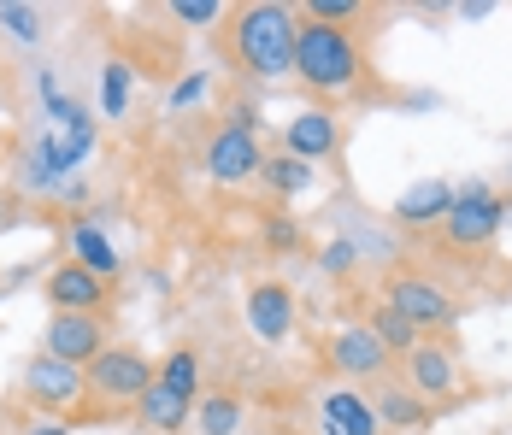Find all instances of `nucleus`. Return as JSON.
Masks as SVG:
<instances>
[{
	"label": "nucleus",
	"mask_w": 512,
	"mask_h": 435,
	"mask_svg": "<svg viewBox=\"0 0 512 435\" xmlns=\"http://www.w3.org/2000/svg\"><path fill=\"white\" fill-rule=\"evenodd\" d=\"M295 77L307 83L312 95H354L359 77H365L354 30L301 18V30H295Z\"/></svg>",
	"instance_id": "1"
},
{
	"label": "nucleus",
	"mask_w": 512,
	"mask_h": 435,
	"mask_svg": "<svg viewBox=\"0 0 512 435\" xmlns=\"http://www.w3.org/2000/svg\"><path fill=\"white\" fill-rule=\"evenodd\" d=\"M295 30H301V12H295V6H283V0H254V6L236 12V59H242L254 77L277 83V77L295 71Z\"/></svg>",
	"instance_id": "2"
},
{
	"label": "nucleus",
	"mask_w": 512,
	"mask_h": 435,
	"mask_svg": "<svg viewBox=\"0 0 512 435\" xmlns=\"http://www.w3.org/2000/svg\"><path fill=\"white\" fill-rule=\"evenodd\" d=\"M83 383L95 388L101 400H142L154 388V359L142 347H124V341H106V353L89 359Z\"/></svg>",
	"instance_id": "3"
},
{
	"label": "nucleus",
	"mask_w": 512,
	"mask_h": 435,
	"mask_svg": "<svg viewBox=\"0 0 512 435\" xmlns=\"http://www.w3.org/2000/svg\"><path fill=\"white\" fill-rule=\"evenodd\" d=\"M501 218H507V206L495 194L483 189V183H465V189H454V206H448L442 230H448L454 247H489L495 230H501Z\"/></svg>",
	"instance_id": "4"
},
{
	"label": "nucleus",
	"mask_w": 512,
	"mask_h": 435,
	"mask_svg": "<svg viewBox=\"0 0 512 435\" xmlns=\"http://www.w3.org/2000/svg\"><path fill=\"white\" fill-rule=\"evenodd\" d=\"M383 306H395L401 318H407L418 336H430V330H448L460 312H454V300L436 289L430 277H412V271H401L395 283H389V294H383Z\"/></svg>",
	"instance_id": "5"
},
{
	"label": "nucleus",
	"mask_w": 512,
	"mask_h": 435,
	"mask_svg": "<svg viewBox=\"0 0 512 435\" xmlns=\"http://www.w3.org/2000/svg\"><path fill=\"white\" fill-rule=\"evenodd\" d=\"M42 353L59 359V365L89 371V359L106 353V324H101V318H89V312H53L48 336H42Z\"/></svg>",
	"instance_id": "6"
},
{
	"label": "nucleus",
	"mask_w": 512,
	"mask_h": 435,
	"mask_svg": "<svg viewBox=\"0 0 512 435\" xmlns=\"http://www.w3.org/2000/svg\"><path fill=\"white\" fill-rule=\"evenodd\" d=\"M24 394H30L48 418H59V412H71V406L89 394V383H83L77 365H59V359H48V353H36V359L24 365Z\"/></svg>",
	"instance_id": "7"
},
{
	"label": "nucleus",
	"mask_w": 512,
	"mask_h": 435,
	"mask_svg": "<svg viewBox=\"0 0 512 435\" xmlns=\"http://www.w3.org/2000/svg\"><path fill=\"white\" fill-rule=\"evenodd\" d=\"M259 165H265L259 136L236 130V124H224V130L206 142V177H212V183H248V177H259Z\"/></svg>",
	"instance_id": "8"
},
{
	"label": "nucleus",
	"mask_w": 512,
	"mask_h": 435,
	"mask_svg": "<svg viewBox=\"0 0 512 435\" xmlns=\"http://www.w3.org/2000/svg\"><path fill=\"white\" fill-rule=\"evenodd\" d=\"M106 300H112V283H101L95 271H83V265H59L48 277V306L53 312H89V318H101Z\"/></svg>",
	"instance_id": "9"
},
{
	"label": "nucleus",
	"mask_w": 512,
	"mask_h": 435,
	"mask_svg": "<svg viewBox=\"0 0 512 435\" xmlns=\"http://www.w3.org/2000/svg\"><path fill=\"white\" fill-rule=\"evenodd\" d=\"M401 365H407V388L418 394V400H442V394H454V353L442 347V341H418L412 353H401Z\"/></svg>",
	"instance_id": "10"
},
{
	"label": "nucleus",
	"mask_w": 512,
	"mask_h": 435,
	"mask_svg": "<svg viewBox=\"0 0 512 435\" xmlns=\"http://www.w3.org/2000/svg\"><path fill=\"white\" fill-rule=\"evenodd\" d=\"M342 147V124L324 112V106H307V112H295L289 118V130H283V153H295V159H330Z\"/></svg>",
	"instance_id": "11"
},
{
	"label": "nucleus",
	"mask_w": 512,
	"mask_h": 435,
	"mask_svg": "<svg viewBox=\"0 0 512 435\" xmlns=\"http://www.w3.org/2000/svg\"><path fill=\"white\" fill-rule=\"evenodd\" d=\"M330 365H336L342 377H359V383H365V377H383V371H389V353L377 347V336H371L365 324H348V330L330 336Z\"/></svg>",
	"instance_id": "12"
},
{
	"label": "nucleus",
	"mask_w": 512,
	"mask_h": 435,
	"mask_svg": "<svg viewBox=\"0 0 512 435\" xmlns=\"http://www.w3.org/2000/svg\"><path fill=\"white\" fill-rule=\"evenodd\" d=\"M248 330L259 341H283L295 330V294H289V283H254L248 289Z\"/></svg>",
	"instance_id": "13"
},
{
	"label": "nucleus",
	"mask_w": 512,
	"mask_h": 435,
	"mask_svg": "<svg viewBox=\"0 0 512 435\" xmlns=\"http://www.w3.org/2000/svg\"><path fill=\"white\" fill-rule=\"evenodd\" d=\"M448 206H454V189H448L442 177H424V183H412V189L395 200V218H401V224H442Z\"/></svg>",
	"instance_id": "14"
},
{
	"label": "nucleus",
	"mask_w": 512,
	"mask_h": 435,
	"mask_svg": "<svg viewBox=\"0 0 512 435\" xmlns=\"http://www.w3.org/2000/svg\"><path fill=\"white\" fill-rule=\"evenodd\" d=\"M71 265H83V271H95L101 283H112L124 259H118V247H112V242L101 236V230H95V224L83 218V224H71Z\"/></svg>",
	"instance_id": "15"
},
{
	"label": "nucleus",
	"mask_w": 512,
	"mask_h": 435,
	"mask_svg": "<svg viewBox=\"0 0 512 435\" xmlns=\"http://www.w3.org/2000/svg\"><path fill=\"white\" fill-rule=\"evenodd\" d=\"M324 424H336L342 435H377V412L359 388H330L324 394Z\"/></svg>",
	"instance_id": "16"
},
{
	"label": "nucleus",
	"mask_w": 512,
	"mask_h": 435,
	"mask_svg": "<svg viewBox=\"0 0 512 435\" xmlns=\"http://www.w3.org/2000/svg\"><path fill=\"white\" fill-rule=\"evenodd\" d=\"M136 406H142V424H148V430H159V435L189 430V412H195V400H177L171 388H159V383L148 388V394H142Z\"/></svg>",
	"instance_id": "17"
},
{
	"label": "nucleus",
	"mask_w": 512,
	"mask_h": 435,
	"mask_svg": "<svg viewBox=\"0 0 512 435\" xmlns=\"http://www.w3.org/2000/svg\"><path fill=\"white\" fill-rule=\"evenodd\" d=\"M377 430H418L430 418V406L412 394V388H377Z\"/></svg>",
	"instance_id": "18"
},
{
	"label": "nucleus",
	"mask_w": 512,
	"mask_h": 435,
	"mask_svg": "<svg viewBox=\"0 0 512 435\" xmlns=\"http://www.w3.org/2000/svg\"><path fill=\"white\" fill-rule=\"evenodd\" d=\"M154 383L171 388L177 400H201V353H195V347H177V353L154 371Z\"/></svg>",
	"instance_id": "19"
},
{
	"label": "nucleus",
	"mask_w": 512,
	"mask_h": 435,
	"mask_svg": "<svg viewBox=\"0 0 512 435\" xmlns=\"http://www.w3.org/2000/svg\"><path fill=\"white\" fill-rule=\"evenodd\" d=\"M195 424H201V435H236L242 430V400H236L230 388L201 394V400H195Z\"/></svg>",
	"instance_id": "20"
},
{
	"label": "nucleus",
	"mask_w": 512,
	"mask_h": 435,
	"mask_svg": "<svg viewBox=\"0 0 512 435\" xmlns=\"http://www.w3.org/2000/svg\"><path fill=\"white\" fill-rule=\"evenodd\" d=\"M365 330L377 336V347H383L389 359H395V353H412V347L424 341V336H418V330H412V324H407V318L395 312V306H377V312L365 318Z\"/></svg>",
	"instance_id": "21"
},
{
	"label": "nucleus",
	"mask_w": 512,
	"mask_h": 435,
	"mask_svg": "<svg viewBox=\"0 0 512 435\" xmlns=\"http://www.w3.org/2000/svg\"><path fill=\"white\" fill-rule=\"evenodd\" d=\"M259 177H265L277 194L312 189V165H307V159H295V153H277V159H265V165H259Z\"/></svg>",
	"instance_id": "22"
},
{
	"label": "nucleus",
	"mask_w": 512,
	"mask_h": 435,
	"mask_svg": "<svg viewBox=\"0 0 512 435\" xmlns=\"http://www.w3.org/2000/svg\"><path fill=\"white\" fill-rule=\"evenodd\" d=\"M130 77H136V71H130L124 59L106 65V77H101V112L106 118H124V106H130Z\"/></svg>",
	"instance_id": "23"
},
{
	"label": "nucleus",
	"mask_w": 512,
	"mask_h": 435,
	"mask_svg": "<svg viewBox=\"0 0 512 435\" xmlns=\"http://www.w3.org/2000/svg\"><path fill=\"white\" fill-rule=\"evenodd\" d=\"M0 24H6L18 42H36V36H42V12H36V6H18V0H0Z\"/></svg>",
	"instance_id": "24"
},
{
	"label": "nucleus",
	"mask_w": 512,
	"mask_h": 435,
	"mask_svg": "<svg viewBox=\"0 0 512 435\" xmlns=\"http://www.w3.org/2000/svg\"><path fill=\"white\" fill-rule=\"evenodd\" d=\"M359 12H365L359 0H307L301 6V18H312V24H342V30H348V18H359Z\"/></svg>",
	"instance_id": "25"
},
{
	"label": "nucleus",
	"mask_w": 512,
	"mask_h": 435,
	"mask_svg": "<svg viewBox=\"0 0 512 435\" xmlns=\"http://www.w3.org/2000/svg\"><path fill=\"white\" fill-rule=\"evenodd\" d=\"M218 12H224L218 0H171V18H177V24H212Z\"/></svg>",
	"instance_id": "26"
},
{
	"label": "nucleus",
	"mask_w": 512,
	"mask_h": 435,
	"mask_svg": "<svg viewBox=\"0 0 512 435\" xmlns=\"http://www.w3.org/2000/svg\"><path fill=\"white\" fill-rule=\"evenodd\" d=\"M318 265H324L330 277H348V271H354V242H330L318 253Z\"/></svg>",
	"instance_id": "27"
},
{
	"label": "nucleus",
	"mask_w": 512,
	"mask_h": 435,
	"mask_svg": "<svg viewBox=\"0 0 512 435\" xmlns=\"http://www.w3.org/2000/svg\"><path fill=\"white\" fill-rule=\"evenodd\" d=\"M206 95V77L201 71H195V77H183V83H177V89H171V112H183V106H195V100Z\"/></svg>",
	"instance_id": "28"
},
{
	"label": "nucleus",
	"mask_w": 512,
	"mask_h": 435,
	"mask_svg": "<svg viewBox=\"0 0 512 435\" xmlns=\"http://www.w3.org/2000/svg\"><path fill=\"white\" fill-rule=\"evenodd\" d=\"M295 242H301V230H295L289 218H271V224H265V247H283V253H289Z\"/></svg>",
	"instance_id": "29"
},
{
	"label": "nucleus",
	"mask_w": 512,
	"mask_h": 435,
	"mask_svg": "<svg viewBox=\"0 0 512 435\" xmlns=\"http://www.w3.org/2000/svg\"><path fill=\"white\" fill-rule=\"evenodd\" d=\"M24 435H71V424H65V418H36Z\"/></svg>",
	"instance_id": "30"
},
{
	"label": "nucleus",
	"mask_w": 512,
	"mask_h": 435,
	"mask_svg": "<svg viewBox=\"0 0 512 435\" xmlns=\"http://www.w3.org/2000/svg\"><path fill=\"white\" fill-rule=\"evenodd\" d=\"M324 435H342V430H336V424H324Z\"/></svg>",
	"instance_id": "31"
},
{
	"label": "nucleus",
	"mask_w": 512,
	"mask_h": 435,
	"mask_svg": "<svg viewBox=\"0 0 512 435\" xmlns=\"http://www.w3.org/2000/svg\"><path fill=\"white\" fill-rule=\"evenodd\" d=\"M0 224H6V206H0Z\"/></svg>",
	"instance_id": "32"
}]
</instances>
